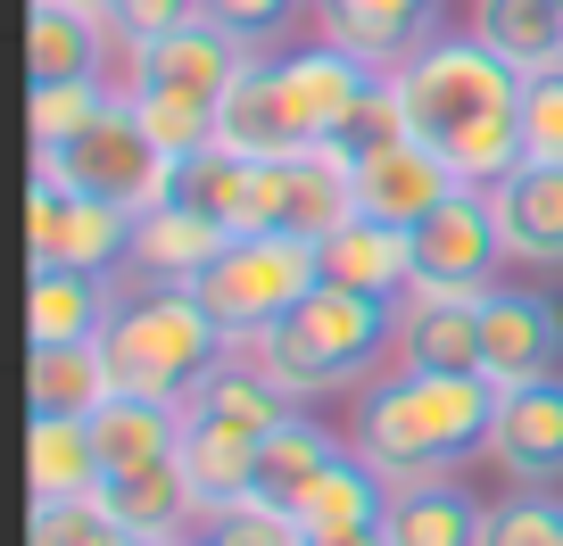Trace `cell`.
Returning a JSON list of instances; mask_svg holds the SVG:
<instances>
[{
    "mask_svg": "<svg viewBox=\"0 0 563 546\" xmlns=\"http://www.w3.org/2000/svg\"><path fill=\"white\" fill-rule=\"evenodd\" d=\"M489 414H497V381L489 372H415L398 365L389 381H373L356 398V456L389 480H448L473 447H489Z\"/></svg>",
    "mask_w": 563,
    "mask_h": 546,
    "instance_id": "cell-1",
    "label": "cell"
},
{
    "mask_svg": "<svg viewBox=\"0 0 563 546\" xmlns=\"http://www.w3.org/2000/svg\"><path fill=\"white\" fill-rule=\"evenodd\" d=\"M389 348H398V299H365V290H332V282H316L282 323H265V332L249 339V356H257L290 398L373 381V365H382Z\"/></svg>",
    "mask_w": 563,
    "mask_h": 546,
    "instance_id": "cell-2",
    "label": "cell"
},
{
    "mask_svg": "<svg viewBox=\"0 0 563 546\" xmlns=\"http://www.w3.org/2000/svg\"><path fill=\"white\" fill-rule=\"evenodd\" d=\"M224 348H232V332L175 282H150L141 299H124L117 323L100 332L108 381H117L124 398H166V405L191 398V389L224 365Z\"/></svg>",
    "mask_w": 563,
    "mask_h": 546,
    "instance_id": "cell-3",
    "label": "cell"
},
{
    "mask_svg": "<svg viewBox=\"0 0 563 546\" xmlns=\"http://www.w3.org/2000/svg\"><path fill=\"white\" fill-rule=\"evenodd\" d=\"M389 83H398L406 133H422V142H448V133H464V124H481V116H506V108L522 100V75L481 34L422 42L406 67H389Z\"/></svg>",
    "mask_w": 563,
    "mask_h": 546,
    "instance_id": "cell-4",
    "label": "cell"
},
{
    "mask_svg": "<svg viewBox=\"0 0 563 546\" xmlns=\"http://www.w3.org/2000/svg\"><path fill=\"white\" fill-rule=\"evenodd\" d=\"M316 282H323L316 241H290V232H232L224 257L191 282V299L232 332V348H249L265 323H282Z\"/></svg>",
    "mask_w": 563,
    "mask_h": 546,
    "instance_id": "cell-5",
    "label": "cell"
},
{
    "mask_svg": "<svg viewBox=\"0 0 563 546\" xmlns=\"http://www.w3.org/2000/svg\"><path fill=\"white\" fill-rule=\"evenodd\" d=\"M34 166H42L51 182H67V191L117 199V208H133V215H150L158 199H175V158L141 133V116H133V100H124V91L108 100L100 124H84L75 142L42 149Z\"/></svg>",
    "mask_w": 563,
    "mask_h": 546,
    "instance_id": "cell-6",
    "label": "cell"
},
{
    "mask_svg": "<svg viewBox=\"0 0 563 546\" xmlns=\"http://www.w3.org/2000/svg\"><path fill=\"white\" fill-rule=\"evenodd\" d=\"M456 166L440 158V142H422V133H365V142H349V199L365 215H382V224H406L415 232L422 215L440 208V199H456Z\"/></svg>",
    "mask_w": 563,
    "mask_h": 546,
    "instance_id": "cell-7",
    "label": "cell"
},
{
    "mask_svg": "<svg viewBox=\"0 0 563 546\" xmlns=\"http://www.w3.org/2000/svg\"><path fill=\"white\" fill-rule=\"evenodd\" d=\"M133 208L117 199L67 191L34 166V191H25V241H34V265H84V274H117L133 265Z\"/></svg>",
    "mask_w": 563,
    "mask_h": 546,
    "instance_id": "cell-8",
    "label": "cell"
},
{
    "mask_svg": "<svg viewBox=\"0 0 563 546\" xmlns=\"http://www.w3.org/2000/svg\"><path fill=\"white\" fill-rule=\"evenodd\" d=\"M406 248H415V290H464V299H481L497 282V265H506V232L489 215V191L440 199L406 232Z\"/></svg>",
    "mask_w": 563,
    "mask_h": 546,
    "instance_id": "cell-9",
    "label": "cell"
},
{
    "mask_svg": "<svg viewBox=\"0 0 563 546\" xmlns=\"http://www.w3.org/2000/svg\"><path fill=\"white\" fill-rule=\"evenodd\" d=\"M481 372L497 389L563 372V307L530 282H489L481 290Z\"/></svg>",
    "mask_w": 563,
    "mask_h": 546,
    "instance_id": "cell-10",
    "label": "cell"
},
{
    "mask_svg": "<svg viewBox=\"0 0 563 546\" xmlns=\"http://www.w3.org/2000/svg\"><path fill=\"white\" fill-rule=\"evenodd\" d=\"M216 142L241 149V158H307V149H316L299 100H290V83H282V58L274 67L249 58V67L224 83V100H216Z\"/></svg>",
    "mask_w": 563,
    "mask_h": 546,
    "instance_id": "cell-11",
    "label": "cell"
},
{
    "mask_svg": "<svg viewBox=\"0 0 563 546\" xmlns=\"http://www.w3.org/2000/svg\"><path fill=\"white\" fill-rule=\"evenodd\" d=\"M489 456L514 472V489H555L563 480V372L497 389Z\"/></svg>",
    "mask_w": 563,
    "mask_h": 546,
    "instance_id": "cell-12",
    "label": "cell"
},
{
    "mask_svg": "<svg viewBox=\"0 0 563 546\" xmlns=\"http://www.w3.org/2000/svg\"><path fill=\"white\" fill-rule=\"evenodd\" d=\"M91 513L124 522L133 538H150V546H183V538H191V522H208V505H199V489H191V472H183V456L133 464V472H100V489H91Z\"/></svg>",
    "mask_w": 563,
    "mask_h": 546,
    "instance_id": "cell-13",
    "label": "cell"
},
{
    "mask_svg": "<svg viewBox=\"0 0 563 546\" xmlns=\"http://www.w3.org/2000/svg\"><path fill=\"white\" fill-rule=\"evenodd\" d=\"M316 265H323V282H332V290H365V299H398V290H415L406 224H382V215H365V208H349L316 241Z\"/></svg>",
    "mask_w": 563,
    "mask_h": 546,
    "instance_id": "cell-14",
    "label": "cell"
},
{
    "mask_svg": "<svg viewBox=\"0 0 563 546\" xmlns=\"http://www.w3.org/2000/svg\"><path fill=\"white\" fill-rule=\"evenodd\" d=\"M117 290L108 274H84V265H34L25 282V339L34 348H91V339L117 323Z\"/></svg>",
    "mask_w": 563,
    "mask_h": 546,
    "instance_id": "cell-15",
    "label": "cell"
},
{
    "mask_svg": "<svg viewBox=\"0 0 563 546\" xmlns=\"http://www.w3.org/2000/svg\"><path fill=\"white\" fill-rule=\"evenodd\" d=\"M398 365H415V372H481V299H464V290H406Z\"/></svg>",
    "mask_w": 563,
    "mask_h": 546,
    "instance_id": "cell-16",
    "label": "cell"
},
{
    "mask_svg": "<svg viewBox=\"0 0 563 546\" xmlns=\"http://www.w3.org/2000/svg\"><path fill=\"white\" fill-rule=\"evenodd\" d=\"M489 215L506 232V257L514 265H563V166H514L506 182L489 191Z\"/></svg>",
    "mask_w": 563,
    "mask_h": 546,
    "instance_id": "cell-17",
    "label": "cell"
},
{
    "mask_svg": "<svg viewBox=\"0 0 563 546\" xmlns=\"http://www.w3.org/2000/svg\"><path fill=\"white\" fill-rule=\"evenodd\" d=\"M232 232L216 224V215H199L191 199H158V208L133 224V274H150V282H175L191 290L199 274H208L216 257H224Z\"/></svg>",
    "mask_w": 563,
    "mask_h": 546,
    "instance_id": "cell-18",
    "label": "cell"
},
{
    "mask_svg": "<svg viewBox=\"0 0 563 546\" xmlns=\"http://www.w3.org/2000/svg\"><path fill=\"white\" fill-rule=\"evenodd\" d=\"M323 42H349L373 67H406L422 42H440V0H316Z\"/></svg>",
    "mask_w": 563,
    "mask_h": 546,
    "instance_id": "cell-19",
    "label": "cell"
},
{
    "mask_svg": "<svg viewBox=\"0 0 563 546\" xmlns=\"http://www.w3.org/2000/svg\"><path fill=\"white\" fill-rule=\"evenodd\" d=\"M241 67H249V42H232L208 18H183L175 34L133 51V83H183V91H208V100H224V83Z\"/></svg>",
    "mask_w": 563,
    "mask_h": 546,
    "instance_id": "cell-20",
    "label": "cell"
},
{
    "mask_svg": "<svg viewBox=\"0 0 563 546\" xmlns=\"http://www.w3.org/2000/svg\"><path fill=\"white\" fill-rule=\"evenodd\" d=\"M257 447H265V431H241V423H224V414H191V405H183V472H191V489H199L208 513L249 505V489H257Z\"/></svg>",
    "mask_w": 563,
    "mask_h": 546,
    "instance_id": "cell-21",
    "label": "cell"
},
{
    "mask_svg": "<svg viewBox=\"0 0 563 546\" xmlns=\"http://www.w3.org/2000/svg\"><path fill=\"white\" fill-rule=\"evenodd\" d=\"M100 439H91V414H34V439H25V480H34V505H91L100 489Z\"/></svg>",
    "mask_w": 563,
    "mask_h": 546,
    "instance_id": "cell-22",
    "label": "cell"
},
{
    "mask_svg": "<svg viewBox=\"0 0 563 546\" xmlns=\"http://www.w3.org/2000/svg\"><path fill=\"white\" fill-rule=\"evenodd\" d=\"M100 58H108V18L91 0H34L25 9V75L34 83L100 75Z\"/></svg>",
    "mask_w": 563,
    "mask_h": 546,
    "instance_id": "cell-23",
    "label": "cell"
},
{
    "mask_svg": "<svg viewBox=\"0 0 563 546\" xmlns=\"http://www.w3.org/2000/svg\"><path fill=\"white\" fill-rule=\"evenodd\" d=\"M349 456V447L332 439V431H316L307 414H290L282 431H265V447H257V489H249V505H265V513H299V497L316 489L332 464Z\"/></svg>",
    "mask_w": 563,
    "mask_h": 546,
    "instance_id": "cell-24",
    "label": "cell"
},
{
    "mask_svg": "<svg viewBox=\"0 0 563 546\" xmlns=\"http://www.w3.org/2000/svg\"><path fill=\"white\" fill-rule=\"evenodd\" d=\"M481 522H489V505H473L456 480L389 489V513H382L389 546H481Z\"/></svg>",
    "mask_w": 563,
    "mask_h": 546,
    "instance_id": "cell-25",
    "label": "cell"
},
{
    "mask_svg": "<svg viewBox=\"0 0 563 546\" xmlns=\"http://www.w3.org/2000/svg\"><path fill=\"white\" fill-rule=\"evenodd\" d=\"M382 513H389V480L349 447V456H340L332 472L299 497V513H290V522H299L307 538H349V530H382Z\"/></svg>",
    "mask_w": 563,
    "mask_h": 546,
    "instance_id": "cell-26",
    "label": "cell"
},
{
    "mask_svg": "<svg viewBox=\"0 0 563 546\" xmlns=\"http://www.w3.org/2000/svg\"><path fill=\"white\" fill-rule=\"evenodd\" d=\"M473 34L514 75H547L563 67V0H473Z\"/></svg>",
    "mask_w": 563,
    "mask_h": 546,
    "instance_id": "cell-27",
    "label": "cell"
},
{
    "mask_svg": "<svg viewBox=\"0 0 563 546\" xmlns=\"http://www.w3.org/2000/svg\"><path fill=\"white\" fill-rule=\"evenodd\" d=\"M91 439H100V464L108 472H133V464H158V456H183V405L166 398H108L91 414Z\"/></svg>",
    "mask_w": 563,
    "mask_h": 546,
    "instance_id": "cell-28",
    "label": "cell"
},
{
    "mask_svg": "<svg viewBox=\"0 0 563 546\" xmlns=\"http://www.w3.org/2000/svg\"><path fill=\"white\" fill-rule=\"evenodd\" d=\"M183 405H191V414H224V423H241V431H282L290 414H299V398H290L257 356H224Z\"/></svg>",
    "mask_w": 563,
    "mask_h": 546,
    "instance_id": "cell-29",
    "label": "cell"
},
{
    "mask_svg": "<svg viewBox=\"0 0 563 546\" xmlns=\"http://www.w3.org/2000/svg\"><path fill=\"white\" fill-rule=\"evenodd\" d=\"M124 100H133L141 133L166 149V158H199V149L216 142V100L208 91H183V83H124Z\"/></svg>",
    "mask_w": 563,
    "mask_h": 546,
    "instance_id": "cell-30",
    "label": "cell"
},
{
    "mask_svg": "<svg viewBox=\"0 0 563 546\" xmlns=\"http://www.w3.org/2000/svg\"><path fill=\"white\" fill-rule=\"evenodd\" d=\"M117 398L100 339L91 348H34V414H100Z\"/></svg>",
    "mask_w": 563,
    "mask_h": 546,
    "instance_id": "cell-31",
    "label": "cell"
},
{
    "mask_svg": "<svg viewBox=\"0 0 563 546\" xmlns=\"http://www.w3.org/2000/svg\"><path fill=\"white\" fill-rule=\"evenodd\" d=\"M249 166H257V158H241V149L208 142L199 158L175 166V199H191L199 215H216L224 232H241V215H249Z\"/></svg>",
    "mask_w": 563,
    "mask_h": 546,
    "instance_id": "cell-32",
    "label": "cell"
},
{
    "mask_svg": "<svg viewBox=\"0 0 563 546\" xmlns=\"http://www.w3.org/2000/svg\"><path fill=\"white\" fill-rule=\"evenodd\" d=\"M440 158L456 166V182L464 191H497V182L522 166V116H481V124H464V133H448L440 142Z\"/></svg>",
    "mask_w": 563,
    "mask_h": 546,
    "instance_id": "cell-33",
    "label": "cell"
},
{
    "mask_svg": "<svg viewBox=\"0 0 563 546\" xmlns=\"http://www.w3.org/2000/svg\"><path fill=\"white\" fill-rule=\"evenodd\" d=\"M108 100H117V91H108L100 75L34 83V100H25V124H34V158H42V149H58V142H75L84 124H100V116H108Z\"/></svg>",
    "mask_w": 563,
    "mask_h": 546,
    "instance_id": "cell-34",
    "label": "cell"
},
{
    "mask_svg": "<svg viewBox=\"0 0 563 546\" xmlns=\"http://www.w3.org/2000/svg\"><path fill=\"white\" fill-rule=\"evenodd\" d=\"M514 116H522V158H530V166H563V67L522 75Z\"/></svg>",
    "mask_w": 563,
    "mask_h": 546,
    "instance_id": "cell-35",
    "label": "cell"
},
{
    "mask_svg": "<svg viewBox=\"0 0 563 546\" xmlns=\"http://www.w3.org/2000/svg\"><path fill=\"white\" fill-rule=\"evenodd\" d=\"M481 546H563V505L547 489H514L506 505H489Z\"/></svg>",
    "mask_w": 563,
    "mask_h": 546,
    "instance_id": "cell-36",
    "label": "cell"
},
{
    "mask_svg": "<svg viewBox=\"0 0 563 546\" xmlns=\"http://www.w3.org/2000/svg\"><path fill=\"white\" fill-rule=\"evenodd\" d=\"M34 546H150L91 505H34Z\"/></svg>",
    "mask_w": 563,
    "mask_h": 546,
    "instance_id": "cell-37",
    "label": "cell"
},
{
    "mask_svg": "<svg viewBox=\"0 0 563 546\" xmlns=\"http://www.w3.org/2000/svg\"><path fill=\"white\" fill-rule=\"evenodd\" d=\"M199 18L224 25L232 42H249V51H257V42H274L282 25L299 18V0H199Z\"/></svg>",
    "mask_w": 563,
    "mask_h": 546,
    "instance_id": "cell-38",
    "label": "cell"
},
{
    "mask_svg": "<svg viewBox=\"0 0 563 546\" xmlns=\"http://www.w3.org/2000/svg\"><path fill=\"white\" fill-rule=\"evenodd\" d=\"M199 538L208 546H299V522H282L265 505H224V513H208Z\"/></svg>",
    "mask_w": 563,
    "mask_h": 546,
    "instance_id": "cell-39",
    "label": "cell"
},
{
    "mask_svg": "<svg viewBox=\"0 0 563 546\" xmlns=\"http://www.w3.org/2000/svg\"><path fill=\"white\" fill-rule=\"evenodd\" d=\"M183 18H199V0H108V34L117 42H158V34H175Z\"/></svg>",
    "mask_w": 563,
    "mask_h": 546,
    "instance_id": "cell-40",
    "label": "cell"
},
{
    "mask_svg": "<svg viewBox=\"0 0 563 546\" xmlns=\"http://www.w3.org/2000/svg\"><path fill=\"white\" fill-rule=\"evenodd\" d=\"M299 546H389V530H349V538H307L299 530Z\"/></svg>",
    "mask_w": 563,
    "mask_h": 546,
    "instance_id": "cell-41",
    "label": "cell"
},
{
    "mask_svg": "<svg viewBox=\"0 0 563 546\" xmlns=\"http://www.w3.org/2000/svg\"><path fill=\"white\" fill-rule=\"evenodd\" d=\"M91 9H100V18H108V0H91Z\"/></svg>",
    "mask_w": 563,
    "mask_h": 546,
    "instance_id": "cell-42",
    "label": "cell"
},
{
    "mask_svg": "<svg viewBox=\"0 0 563 546\" xmlns=\"http://www.w3.org/2000/svg\"><path fill=\"white\" fill-rule=\"evenodd\" d=\"M183 546H208V538H183Z\"/></svg>",
    "mask_w": 563,
    "mask_h": 546,
    "instance_id": "cell-43",
    "label": "cell"
}]
</instances>
